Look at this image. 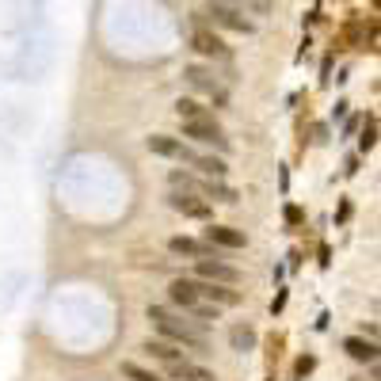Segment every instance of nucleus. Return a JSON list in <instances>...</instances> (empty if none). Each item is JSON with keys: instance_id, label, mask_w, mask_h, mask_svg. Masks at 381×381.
<instances>
[{"instance_id": "obj_1", "label": "nucleus", "mask_w": 381, "mask_h": 381, "mask_svg": "<svg viewBox=\"0 0 381 381\" xmlns=\"http://www.w3.org/2000/svg\"><path fill=\"white\" fill-rule=\"evenodd\" d=\"M149 320H153V328L161 332V340L168 343H176V347H190V351H206V335L195 328L190 320H183L179 313L172 309H164V305H149Z\"/></svg>"}, {"instance_id": "obj_2", "label": "nucleus", "mask_w": 381, "mask_h": 381, "mask_svg": "<svg viewBox=\"0 0 381 381\" xmlns=\"http://www.w3.org/2000/svg\"><path fill=\"white\" fill-rule=\"evenodd\" d=\"M183 138H190V141H198V145H210V149H218V153H229V138L221 133V126H218V118H190V122H183Z\"/></svg>"}, {"instance_id": "obj_3", "label": "nucleus", "mask_w": 381, "mask_h": 381, "mask_svg": "<svg viewBox=\"0 0 381 381\" xmlns=\"http://www.w3.org/2000/svg\"><path fill=\"white\" fill-rule=\"evenodd\" d=\"M206 16H210V24H214V27L237 31V35H252V31H255L252 19H244L237 8L229 4V0H210V4H206Z\"/></svg>"}, {"instance_id": "obj_4", "label": "nucleus", "mask_w": 381, "mask_h": 381, "mask_svg": "<svg viewBox=\"0 0 381 381\" xmlns=\"http://www.w3.org/2000/svg\"><path fill=\"white\" fill-rule=\"evenodd\" d=\"M168 206L183 218H195V221H214V206L206 203L203 195H190V190H172L168 195Z\"/></svg>"}, {"instance_id": "obj_5", "label": "nucleus", "mask_w": 381, "mask_h": 381, "mask_svg": "<svg viewBox=\"0 0 381 381\" xmlns=\"http://www.w3.org/2000/svg\"><path fill=\"white\" fill-rule=\"evenodd\" d=\"M183 76H187V84H190V88H198V92H206V96H214V103H218V107H225V103H229V92L218 84V76L210 73L206 65H187Z\"/></svg>"}, {"instance_id": "obj_6", "label": "nucleus", "mask_w": 381, "mask_h": 381, "mask_svg": "<svg viewBox=\"0 0 381 381\" xmlns=\"http://www.w3.org/2000/svg\"><path fill=\"white\" fill-rule=\"evenodd\" d=\"M195 275L203 283H221V286H237L240 283V271L225 260H195Z\"/></svg>"}, {"instance_id": "obj_7", "label": "nucleus", "mask_w": 381, "mask_h": 381, "mask_svg": "<svg viewBox=\"0 0 381 381\" xmlns=\"http://www.w3.org/2000/svg\"><path fill=\"white\" fill-rule=\"evenodd\" d=\"M145 145H149V153L168 156V161H183V164H190V161L198 156L195 149H190V145H183L179 138H168V133H153V138L145 141Z\"/></svg>"}, {"instance_id": "obj_8", "label": "nucleus", "mask_w": 381, "mask_h": 381, "mask_svg": "<svg viewBox=\"0 0 381 381\" xmlns=\"http://www.w3.org/2000/svg\"><path fill=\"white\" fill-rule=\"evenodd\" d=\"M195 294L198 301H210V305H240V294L233 286H221V283H195Z\"/></svg>"}, {"instance_id": "obj_9", "label": "nucleus", "mask_w": 381, "mask_h": 381, "mask_svg": "<svg viewBox=\"0 0 381 381\" xmlns=\"http://www.w3.org/2000/svg\"><path fill=\"white\" fill-rule=\"evenodd\" d=\"M190 46H195L203 58H225V42H221L218 31H210V27H195L190 31Z\"/></svg>"}, {"instance_id": "obj_10", "label": "nucleus", "mask_w": 381, "mask_h": 381, "mask_svg": "<svg viewBox=\"0 0 381 381\" xmlns=\"http://www.w3.org/2000/svg\"><path fill=\"white\" fill-rule=\"evenodd\" d=\"M168 301H172L176 309H183V313L195 309V305H198L195 278H172V283H168Z\"/></svg>"}, {"instance_id": "obj_11", "label": "nucleus", "mask_w": 381, "mask_h": 381, "mask_svg": "<svg viewBox=\"0 0 381 381\" xmlns=\"http://www.w3.org/2000/svg\"><path fill=\"white\" fill-rule=\"evenodd\" d=\"M343 351H347V358H355V362H366V366L377 362V340H366V335H347Z\"/></svg>"}, {"instance_id": "obj_12", "label": "nucleus", "mask_w": 381, "mask_h": 381, "mask_svg": "<svg viewBox=\"0 0 381 381\" xmlns=\"http://www.w3.org/2000/svg\"><path fill=\"white\" fill-rule=\"evenodd\" d=\"M206 244H214V248H244V244H248V237H244L240 229H233V225H214V221H210Z\"/></svg>"}, {"instance_id": "obj_13", "label": "nucleus", "mask_w": 381, "mask_h": 381, "mask_svg": "<svg viewBox=\"0 0 381 381\" xmlns=\"http://www.w3.org/2000/svg\"><path fill=\"white\" fill-rule=\"evenodd\" d=\"M145 355H153L156 362H164V366H172V362H183V347H176V343H168V340H145V347H141Z\"/></svg>"}, {"instance_id": "obj_14", "label": "nucleus", "mask_w": 381, "mask_h": 381, "mask_svg": "<svg viewBox=\"0 0 381 381\" xmlns=\"http://www.w3.org/2000/svg\"><path fill=\"white\" fill-rule=\"evenodd\" d=\"M255 343H260V335H255L252 324H233V328H229V347H233V351L248 355V351H255Z\"/></svg>"}, {"instance_id": "obj_15", "label": "nucleus", "mask_w": 381, "mask_h": 381, "mask_svg": "<svg viewBox=\"0 0 381 381\" xmlns=\"http://www.w3.org/2000/svg\"><path fill=\"white\" fill-rule=\"evenodd\" d=\"M168 374H172V381H218L210 370H203V366H195V362H172L168 366Z\"/></svg>"}, {"instance_id": "obj_16", "label": "nucleus", "mask_w": 381, "mask_h": 381, "mask_svg": "<svg viewBox=\"0 0 381 381\" xmlns=\"http://www.w3.org/2000/svg\"><path fill=\"white\" fill-rule=\"evenodd\" d=\"M190 164H195L203 176H210V179H225V176H229V164H225V156H195V161H190Z\"/></svg>"}, {"instance_id": "obj_17", "label": "nucleus", "mask_w": 381, "mask_h": 381, "mask_svg": "<svg viewBox=\"0 0 381 381\" xmlns=\"http://www.w3.org/2000/svg\"><path fill=\"white\" fill-rule=\"evenodd\" d=\"M198 195H210V198H218V203H237V190H233L225 179H210V183H203L198 187Z\"/></svg>"}, {"instance_id": "obj_18", "label": "nucleus", "mask_w": 381, "mask_h": 381, "mask_svg": "<svg viewBox=\"0 0 381 381\" xmlns=\"http://www.w3.org/2000/svg\"><path fill=\"white\" fill-rule=\"evenodd\" d=\"M168 183H172V190H190V195H198V187H203L190 172H179V168H172V172H168Z\"/></svg>"}, {"instance_id": "obj_19", "label": "nucleus", "mask_w": 381, "mask_h": 381, "mask_svg": "<svg viewBox=\"0 0 381 381\" xmlns=\"http://www.w3.org/2000/svg\"><path fill=\"white\" fill-rule=\"evenodd\" d=\"M176 115L190 122V118H206V107L198 103V99H176Z\"/></svg>"}, {"instance_id": "obj_20", "label": "nucleus", "mask_w": 381, "mask_h": 381, "mask_svg": "<svg viewBox=\"0 0 381 381\" xmlns=\"http://www.w3.org/2000/svg\"><path fill=\"white\" fill-rule=\"evenodd\" d=\"M122 377H130V381H161L153 370H145V366H138V362H122Z\"/></svg>"}, {"instance_id": "obj_21", "label": "nucleus", "mask_w": 381, "mask_h": 381, "mask_svg": "<svg viewBox=\"0 0 381 381\" xmlns=\"http://www.w3.org/2000/svg\"><path fill=\"white\" fill-rule=\"evenodd\" d=\"M377 145V130H374V118H366V130H362V138H358V149L370 153Z\"/></svg>"}, {"instance_id": "obj_22", "label": "nucleus", "mask_w": 381, "mask_h": 381, "mask_svg": "<svg viewBox=\"0 0 381 381\" xmlns=\"http://www.w3.org/2000/svg\"><path fill=\"white\" fill-rule=\"evenodd\" d=\"M313 366H317V358H313V355H305V358H298V374H301V377H305V374H309V370H313Z\"/></svg>"}, {"instance_id": "obj_23", "label": "nucleus", "mask_w": 381, "mask_h": 381, "mask_svg": "<svg viewBox=\"0 0 381 381\" xmlns=\"http://www.w3.org/2000/svg\"><path fill=\"white\" fill-rule=\"evenodd\" d=\"M286 221H290V225H301V221H305V214H301L298 206H286Z\"/></svg>"}, {"instance_id": "obj_24", "label": "nucleus", "mask_w": 381, "mask_h": 381, "mask_svg": "<svg viewBox=\"0 0 381 381\" xmlns=\"http://www.w3.org/2000/svg\"><path fill=\"white\" fill-rule=\"evenodd\" d=\"M351 381H362V377H351Z\"/></svg>"}, {"instance_id": "obj_25", "label": "nucleus", "mask_w": 381, "mask_h": 381, "mask_svg": "<svg viewBox=\"0 0 381 381\" xmlns=\"http://www.w3.org/2000/svg\"><path fill=\"white\" fill-rule=\"evenodd\" d=\"M229 4H233V0H229Z\"/></svg>"}]
</instances>
